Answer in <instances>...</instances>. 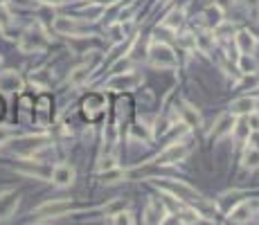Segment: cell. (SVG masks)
Returning a JSON list of instances; mask_svg holds the SVG:
<instances>
[{
  "label": "cell",
  "instance_id": "1f68e13d",
  "mask_svg": "<svg viewBox=\"0 0 259 225\" xmlns=\"http://www.w3.org/2000/svg\"><path fill=\"white\" fill-rule=\"evenodd\" d=\"M41 2H45V5H61L65 0H41Z\"/></svg>",
  "mask_w": 259,
  "mask_h": 225
},
{
  "label": "cell",
  "instance_id": "ba28073f",
  "mask_svg": "<svg viewBox=\"0 0 259 225\" xmlns=\"http://www.w3.org/2000/svg\"><path fill=\"white\" fill-rule=\"evenodd\" d=\"M45 45H48V41H45L43 34H39V32H27V34L23 36V41H20V50L23 52H34V50H43Z\"/></svg>",
  "mask_w": 259,
  "mask_h": 225
},
{
  "label": "cell",
  "instance_id": "3957f363",
  "mask_svg": "<svg viewBox=\"0 0 259 225\" xmlns=\"http://www.w3.org/2000/svg\"><path fill=\"white\" fill-rule=\"evenodd\" d=\"M187 153H190V147H187V144H183V142L169 144V147L156 158V162L158 165H174V162H181Z\"/></svg>",
  "mask_w": 259,
  "mask_h": 225
},
{
  "label": "cell",
  "instance_id": "f546056e",
  "mask_svg": "<svg viewBox=\"0 0 259 225\" xmlns=\"http://www.w3.org/2000/svg\"><path fill=\"white\" fill-rule=\"evenodd\" d=\"M9 137H14V131H11V128H2V126H0V144L7 142Z\"/></svg>",
  "mask_w": 259,
  "mask_h": 225
},
{
  "label": "cell",
  "instance_id": "d4e9b609",
  "mask_svg": "<svg viewBox=\"0 0 259 225\" xmlns=\"http://www.w3.org/2000/svg\"><path fill=\"white\" fill-rule=\"evenodd\" d=\"M239 65H241V70H244V72H253V70H255V61L250 59V54H244V56H241Z\"/></svg>",
  "mask_w": 259,
  "mask_h": 225
},
{
  "label": "cell",
  "instance_id": "7402d4cb",
  "mask_svg": "<svg viewBox=\"0 0 259 225\" xmlns=\"http://www.w3.org/2000/svg\"><path fill=\"white\" fill-rule=\"evenodd\" d=\"M232 131H235V135L239 137V140H246V137L250 135V126H248V119H239V122L232 126Z\"/></svg>",
  "mask_w": 259,
  "mask_h": 225
},
{
  "label": "cell",
  "instance_id": "8fae6325",
  "mask_svg": "<svg viewBox=\"0 0 259 225\" xmlns=\"http://www.w3.org/2000/svg\"><path fill=\"white\" fill-rule=\"evenodd\" d=\"M54 30L59 32V34H79L81 27L74 18H65V16H59V18H54Z\"/></svg>",
  "mask_w": 259,
  "mask_h": 225
},
{
  "label": "cell",
  "instance_id": "7a4b0ae2",
  "mask_svg": "<svg viewBox=\"0 0 259 225\" xmlns=\"http://www.w3.org/2000/svg\"><path fill=\"white\" fill-rule=\"evenodd\" d=\"M142 83V77L135 72H124V74H115L111 81L106 83L108 90H133L135 86Z\"/></svg>",
  "mask_w": 259,
  "mask_h": 225
},
{
  "label": "cell",
  "instance_id": "2e32d148",
  "mask_svg": "<svg viewBox=\"0 0 259 225\" xmlns=\"http://www.w3.org/2000/svg\"><path fill=\"white\" fill-rule=\"evenodd\" d=\"M88 77H90V68H88V65H79V68H74L72 72H70L68 81L72 83V86H81L83 81H88Z\"/></svg>",
  "mask_w": 259,
  "mask_h": 225
},
{
  "label": "cell",
  "instance_id": "ac0fdd59",
  "mask_svg": "<svg viewBox=\"0 0 259 225\" xmlns=\"http://www.w3.org/2000/svg\"><path fill=\"white\" fill-rule=\"evenodd\" d=\"M250 216V205L248 203H241L239 207H235V210L230 212V221H235V223H246Z\"/></svg>",
  "mask_w": 259,
  "mask_h": 225
},
{
  "label": "cell",
  "instance_id": "44dd1931",
  "mask_svg": "<svg viewBox=\"0 0 259 225\" xmlns=\"http://www.w3.org/2000/svg\"><path fill=\"white\" fill-rule=\"evenodd\" d=\"M111 223H115V225H131L133 223L131 212L120 210V212H115V214H111Z\"/></svg>",
  "mask_w": 259,
  "mask_h": 225
},
{
  "label": "cell",
  "instance_id": "4316f807",
  "mask_svg": "<svg viewBox=\"0 0 259 225\" xmlns=\"http://www.w3.org/2000/svg\"><path fill=\"white\" fill-rule=\"evenodd\" d=\"M248 126H250V131L259 133V115H257V112H253V111L248 112Z\"/></svg>",
  "mask_w": 259,
  "mask_h": 225
},
{
  "label": "cell",
  "instance_id": "7c38bea8",
  "mask_svg": "<svg viewBox=\"0 0 259 225\" xmlns=\"http://www.w3.org/2000/svg\"><path fill=\"white\" fill-rule=\"evenodd\" d=\"M165 207H162V203H158V201H151L147 205V212H144V221L147 223H162L165 221Z\"/></svg>",
  "mask_w": 259,
  "mask_h": 225
},
{
  "label": "cell",
  "instance_id": "6da1fadb",
  "mask_svg": "<svg viewBox=\"0 0 259 225\" xmlns=\"http://www.w3.org/2000/svg\"><path fill=\"white\" fill-rule=\"evenodd\" d=\"M149 59H151L153 65H158V68H176V54L171 52L169 45L165 43H158V41H153L151 48H149Z\"/></svg>",
  "mask_w": 259,
  "mask_h": 225
},
{
  "label": "cell",
  "instance_id": "836d02e7",
  "mask_svg": "<svg viewBox=\"0 0 259 225\" xmlns=\"http://www.w3.org/2000/svg\"><path fill=\"white\" fill-rule=\"evenodd\" d=\"M0 2H5V0H0Z\"/></svg>",
  "mask_w": 259,
  "mask_h": 225
},
{
  "label": "cell",
  "instance_id": "4dcf8cb0",
  "mask_svg": "<svg viewBox=\"0 0 259 225\" xmlns=\"http://www.w3.org/2000/svg\"><path fill=\"white\" fill-rule=\"evenodd\" d=\"M133 135H135V137H144V140H149V133L144 131V128H142V131H140V128H133Z\"/></svg>",
  "mask_w": 259,
  "mask_h": 225
},
{
  "label": "cell",
  "instance_id": "603a6c76",
  "mask_svg": "<svg viewBox=\"0 0 259 225\" xmlns=\"http://www.w3.org/2000/svg\"><path fill=\"white\" fill-rule=\"evenodd\" d=\"M181 23H183V9H174L169 16H167V20H165L167 27H178Z\"/></svg>",
  "mask_w": 259,
  "mask_h": 225
},
{
  "label": "cell",
  "instance_id": "277c9868",
  "mask_svg": "<svg viewBox=\"0 0 259 225\" xmlns=\"http://www.w3.org/2000/svg\"><path fill=\"white\" fill-rule=\"evenodd\" d=\"M72 210V203H68V201H48V203H43V205H39L34 210V214L36 216H64L65 212H70Z\"/></svg>",
  "mask_w": 259,
  "mask_h": 225
},
{
  "label": "cell",
  "instance_id": "83f0119b",
  "mask_svg": "<svg viewBox=\"0 0 259 225\" xmlns=\"http://www.w3.org/2000/svg\"><path fill=\"white\" fill-rule=\"evenodd\" d=\"M207 16H210V20L214 25L221 23V9H219V7H210V9H207Z\"/></svg>",
  "mask_w": 259,
  "mask_h": 225
},
{
  "label": "cell",
  "instance_id": "52a82bcc",
  "mask_svg": "<svg viewBox=\"0 0 259 225\" xmlns=\"http://www.w3.org/2000/svg\"><path fill=\"white\" fill-rule=\"evenodd\" d=\"M45 142H48V135H32V137H25V140H20L18 147H16V153H20V156H30V153H34L36 149L45 147Z\"/></svg>",
  "mask_w": 259,
  "mask_h": 225
},
{
  "label": "cell",
  "instance_id": "9a60e30c",
  "mask_svg": "<svg viewBox=\"0 0 259 225\" xmlns=\"http://www.w3.org/2000/svg\"><path fill=\"white\" fill-rule=\"evenodd\" d=\"M104 108V99L97 97V95H90L86 102H83V111H86V115H90V117H95V115H99V111Z\"/></svg>",
  "mask_w": 259,
  "mask_h": 225
},
{
  "label": "cell",
  "instance_id": "9c48e42d",
  "mask_svg": "<svg viewBox=\"0 0 259 225\" xmlns=\"http://www.w3.org/2000/svg\"><path fill=\"white\" fill-rule=\"evenodd\" d=\"M167 189H169L174 196L183 198V201H192V203H194V201H196V203H198V201H203L198 191H194V189H192V187L183 185V182H169V185H167Z\"/></svg>",
  "mask_w": 259,
  "mask_h": 225
},
{
  "label": "cell",
  "instance_id": "ffe728a7",
  "mask_svg": "<svg viewBox=\"0 0 259 225\" xmlns=\"http://www.w3.org/2000/svg\"><path fill=\"white\" fill-rule=\"evenodd\" d=\"M232 126H235V119H232V115H223V117L219 119V124H216V128L212 131V137H219V135H223V133L232 131Z\"/></svg>",
  "mask_w": 259,
  "mask_h": 225
},
{
  "label": "cell",
  "instance_id": "cb8c5ba5",
  "mask_svg": "<svg viewBox=\"0 0 259 225\" xmlns=\"http://www.w3.org/2000/svg\"><path fill=\"white\" fill-rule=\"evenodd\" d=\"M9 25H11V11L5 7V2H0V27L7 30Z\"/></svg>",
  "mask_w": 259,
  "mask_h": 225
},
{
  "label": "cell",
  "instance_id": "d6a6232c",
  "mask_svg": "<svg viewBox=\"0 0 259 225\" xmlns=\"http://www.w3.org/2000/svg\"><path fill=\"white\" fill-rule=\"evenodd\" d=\"M160 2H169V0H160Z\"/></svg>",
  "mask_w": 259,
  "mask_h": 225
},
{
  "label": "cell",
  "instance_id": "30bf717a",
  "mask_svg": "<svg viewBox=\"0 0 259 225\" xmlns=\"http://www.w3.org/2000/svg\"><path fill=\"white\" fill-rule=\"evenodd\" d=\"M23 88V81L16 72H5L0 74V90H5V93H18Z\"/></svg>",
  "mask_w": 259,
  "mask_h": 225
},
{
  "label": "cell",
  "instance_id": "e0dca14e",
  "mask_svg": "<svg viewBox=\"0 0 259 225\" xmlns=\"http://www.w3.org/2000/svg\"><path fill=\"white\" fill-rule=\"evenodd\" d=\"M244 167H248V169H259V149L257 147H248L244 151Z\"/></svg>",
  "mask_w": 259,
  "mask_h": 225
},
{
  "label": "cell",
  "instance_id": "5bb4252c",
  "mask_svg": "<svg viewBox=\"0 0 259 225\" xmlns=\"http://www.w3.org/2000/svg\"><path fill=\"white\" fill-rule=\"evenodd\" d=\"M181 115H183V119H185V126H198L200 124L198 111H196L194 106H190V104H181Z\"/></svg>",
  "mask_w": 259,
  "mask_h": 225
},
{
  "label": "cell",
  "instance_id": "4fadbf2b",
  "mask_svg": "<svg viewBox=\"0 0 259 225\" xmlns=\"http://www.w3.org/2000/svg\"><path fill=\"white\" fill-rule=\"evenodd\" d=\"M237 45H239L241 54H253L257 41H255V36L250 34V32H239V34H237Z\"/></svg>",
  "mask_w": 259,
  "mask_h": 225
},
{
  "label": "cell",
  "instance_id": "8992f818",
  "mask_svg": "<svg viewBox=\"0 0 259 225\" xmlns=\"http://www.w3.org/2000/svg\"><path fill=\"white\" fill-rule=\"evenodd\" d=\"M16 205H18V196H16V191H2V194H0V221L9 219V216L16 212Z\"/></svg>",
  "mask_w": 259,
  "mask_h": 225
},
{
  "label": "cell",
  "instance_id": "f1b7e54d",
  "mask_svg": "<svg viewBox=\"0 0 259 225\" xmlns=\"http://www.w3.org/2000/svg\"><path fill=\"white\" fill-rule=\"evenodd\" d=\"M196 45H200V48H203V50H210L212 41L207 39V34H198V36H196Z\"/></svg>",
  "mask_w": 259,
  "mask_h": 225
},
{
  "label": "cell",
  "instance_id": "484cf974",
  "mask_svg": "<svg viewBox=\"0 0 259 225\" xmlns=\"http://www.w3.org/2000/svg\"><path fill=\"white\" fill-rule=\"evenodd\" d=\"M113 167H118V160L113 156H108V158H102V162H99V171H106V169H113Z\"/></svg>",
  "mask_w": 259,
  "mask_h": 225
},
{
  "label": "cell",
  "instance_id": "5b68a950",
  "mask_svg": "<svg viewBox=\"0 0 259 225\" xmlns=\"http://www.w3.org/2000/svg\"><path fill=\"white\" fill-rule=\"evenodd\" d=\"M52 182L59 187H68L74 182V169L70 165H57L52 169Z\"/></svg>",
  "mask_w": 259,
  "mask_h": 225
},
{
  "label": "cell",
  "instance_id": "d6986e66",
  "mask_svg": "<svg viewBox=\"0 0 259 225\" xmlns=\"http://www.w3.org/2000/svg\"><path fill=\"white\" fill-rule=\"evenodd\" d=\"M253 108H255V99H250V97L237 99V102L232 104V112H235V115H248Z\"/></svg>",
  "mask_w": 259,
  "mask_h": 225
}]
</instances>
